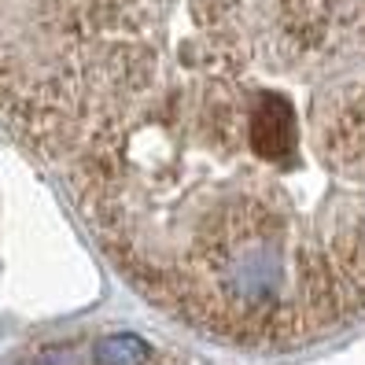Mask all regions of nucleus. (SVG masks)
<instances>
[{
  "instance_id": "f257e3e1",
  "label": "nucleus",
  "mask_w": 365,
  "mask_h": 365,
  "mask_svg": "<svg viewBox=\"0 0 365 365\" xmlns=\"http://www.w3.org/2000/svg\"><path fill=\"white\" fill-rule=\"evenodd\" d=\"M93 354L100 365H144L152 347L133 332H118V336H103L93 347Z\"/></svg>"
}]
</instances>
